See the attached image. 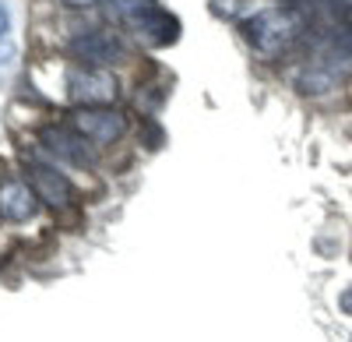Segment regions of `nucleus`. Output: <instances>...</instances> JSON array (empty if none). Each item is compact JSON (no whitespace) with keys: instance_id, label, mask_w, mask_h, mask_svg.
Listing matches in <instances>:
<instances>
[{"instance_id":"1","label":"nucleus","mask_w":352,"mask_h":342,"mask_svg":"<svg viewBox=\"0 0 352 342\" xmlns=\"http://www.w3.org/2000/svg\"><path fill=\"white\" fill-rule=\"evenodd\" d=\"M352 74V25H331L317 36L314 53L296 71V89L303 96H320Z\"/></svg>"},{"instance_id":"2","label":"nucleus","mask_w":352,"mask_h":342,"mask_svg":"<svg viewBox=\"0 0 352 342\" xmlns=\"http://www.w3.org/2000/svg\"><path fill=\"white\" fill-rule=\"evenodd\" d=\"M303 36V14L296 8H268L243 21V39L261 61H275Z\"/></svg>"},{"instance_id":"3","label":"nucleus","mask_w":352,"mask_h":342,"mask_svg":"<svg viewBox=\"0 0 352 342\" xmlns=\"http://www.w3.org/2000/svg\"><path fill=\"white\" fill-rule=\"evenodd\" d=\"M71 127L81 138L96 141V145H113L116 138H124L127 117L120 109H113V106H78L71 113Z\"/></svg>"},{"instance_id":"4","label":"nucleus","mask_w":352,"mask_h":342,"mask_svg":"<svg viewBox=\"0 0 352 342\" xmlns=\"http://www.w3.org/2000/svg\"><path fill=\"white\" fill-rule=\"evenodd\" d=\"M25 173H28V187L36 191V197H39L43 205H50V209H71V205H74L78 191H74V184H71L56 166H46V162L28 159V162H25Z\"/></svg>"},{"instance_id":"5","label":"nucleus","mask_w":352,"mask_h":342,"mask_svg":"<svg viewBox=\"0 0 352 342\" xmlns=\"http://www.w3.org/2000/svg\"><path fill=\"white\" fill-rule=\"evenodd\" d=\"M71 56L81 61L85 67H109V64H124L127 61V43L116 32H85L71 39Z\"/></svg>"},{"instance_id":"6","label":"nucleus","mask_w":352,"mask_h":342,"mask_svg":"<svg viewBox=\"0 0 352 342\" xmlns=\"http://www.w3.org/2000/svg\"><path fill=\"white\" fill-rule=\"evenodd\" d=\"M116 92H120V85L102 67H78L67 78V96L78 106H109L116 99Z\"/></svg>"},{"instance_id":"7","label":"nucleus","mask_w":352,"mask_h":342,"mask_svg":"<svg viewBox=\"0 0 352 342\" xmlns=\"http://www.w3.org/2000/svg\"><path fill=\"white\" fill-rule=\"evenodd\" d=\"M131 28H134V36L144 43V46H152V50H159V46H173L176 39H180V21H176V14H169V11H162L159 4H152L148 11H141L134 21H127Z\"/></svg>"},{"instance_id":"8","label":"nucleus","mask_w":352,"mask_h":342,"mask_svg":"<svg viewBox=\"0 0 352 342\" xmlns=\"http://www.w3.org/2000/svg\"><path fill=\"white\" fill-rule=\"evenodd\" d=\"M39 138H43L46 152H53L56 159H64L71 166H92L96 162L92 149H88V138H81L74 127L71 131L67 127H46Z\"/></svg>"},{"instance_id":"9","label":"nucleus","mask_w":352,"mask_h":342,"mask_svg":"<svg viewBox=\"0 0 352 342\" xmlns=\"http://www.w3.org/2000/svg\"><path fill=\"white\" fill-rule=\"evenodd\" d=\"M39 209L36 191L28 187V180H4L0 184V215L8 222H28Z\"/></svg>"},{"instance_id":"10","label":"nucleus","mask_w":352,"mask_h":342,"mask_svg":"<svg viewBox=\"0 0 352 342\" xmlns=\"http://www.w3.org/2000/svg\"><path fill=\"white\" fill-rule=\"evenodd\" d=\"M338 310H342V314H349V318H352V286L338 293Z\"/></svg>"},{"instance_id":"11","label":"nucleus","mask_w":352,"mask_h":342,"mask_svg":"<svg viewBox=\"0 0 352 342\" xmlns=\"http://www.w3.org/2000/svg\"><path fill=\"white\" fill-rule=\"evenodd\" d=\"M67 8H74V11H85V8H99V4H106V0H64Z\"/></svg>"},{"instance_id":"12","label":"nucleus","mask_w":352,"mask_h":342,"mask_svg":"<svg viewBox=\"0 0 352 342\" xmlns=\"http://www.w3.org/2000/svg\"><path fill=\"white\" fill-rule=\"evenodd\" d=\"M11 32V11L4 8V4H0V39H4Z\"/></svg>"}]
</instances>
